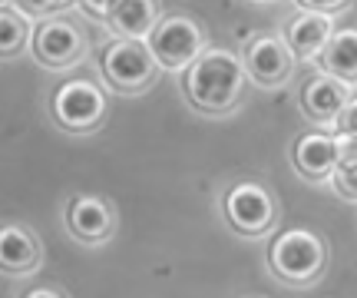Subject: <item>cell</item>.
I'll use <instances>...</instances> for the list:
<instances>
[{"instance_id": "1", "label": "cell", "mask_w": 357, "mask_h": 298, "mask_svg": "<svg viewBox=\"0 0 357 298\" xmlns=\"http://www.w3.org/2000/svg\"><path fill=\"white\" fill-rule=\"evenodd\" d=\"M245 60L231 50L205 47V53L185 70V93L189 100L205 113H229L245 93Z\"/></svg>"}, {"instance_id": "2", "label": "cell", "mask_w": 357, "mask_h": 298, "mask_svg": "<svg viewBox=\"0 0 357 298\" xmlns=\"http://www.w3.org/2000/svg\"><path fill=\"white\" fill-rule=\"evenodd\" d=\"M162 66L155 60L149 40L119 37L102 50V77L119 93H139L155 80Z\"/></svg>"}, {"instance_id": "3", "label": "cell", "mask_w": 357, "mask_h": 298, "mask_svg": "<svg viewBox=\"0 0 357 298\" xmlns=\"http://www.w3.org/2000/svg\"><path fill=\"white\" fill-rule=\"evenodd\" d=\"M268 262L278 278L305 285V282H314L324 269V242L307 229H288L271 242Z\"/></svg>"}, {"instance_id": "4", "label": "cell", "mask_w": 357, "mask_h": 298, "mask_svg": "<svg viewBox=\"0 0 357 298\" xmlns=\"http://www.w3.org/2000/svg\"><path fill=\"white\" fill-rule=\"evenodd\" d=\"M146 40L162 70H189L205 53V30L192 17H178V13L159 20Z\"/></svg>"}, {"instance_id": "5", "label": "cell", "mask_w": 357, "mask_h": 298, "mask_svg": "<svg viewBox=\"0 0 357 298\" xmlns=\"http://www.w3.org/2000/svg\"><path fill=\"white\" fill-rule=\"evenodd\" d=\"M53 117L70 133H89L106 117V96L89 80H70L53 93Z\"/></svg>"}, {"instance_id": "6", "label": "cell", "mask_w": 357, "mask_h": 298, "mask_svg": "<svg viewBox=\"0 0 357 298\" xmlns=\"http://www.w3.org/2000/svg\"><path fill=\"white\" fill-rule=\"evenodd\" d=\"M225 216L242 235H265L275 225V199L261 182H238L225 195Z\"/></svg>"}, {"instance_id": "7", "label": "cell", "mask_w": 357, "mask_h": 298, "mask_svg": "<svg viewBox=\"0 0 357 298\" xmlns=\"http://www.w3.org/2000/svg\"><path fill=\"white\" fill-rule=\"evenodd\" d=\"M245 70H248V80H255L258 87H278L294 73V50L288 47L284 37H275V33H261L248 43L245 50Z\"/></svg>"}, {"instance_id": "8", "label": "cell", "mask_w": 357, "mask_h": 298, "mask_svg": "<svg viewBox=\"0 0 357 298\" xmlns=\"http://www.w3.org/2000/svg\"><path fill=\"white\" fill-rule=\"evenodd\" d=\"M33 53L43 66L50 70H66L83 60V50H86V40L73 24L66 20H43V24L33 30Z\"/></svg>"}, {"instance_id": "9", "label": "cell", "mask_w": 357, "mask_h": 298, "mask_svg": "<svg viewBox=\"0 0 357 298\" xmlns=\"http://www.w3.org/2000/svg\"><path fill=\"white\" fill-rule=\"evenodd\" d=\"M63 222L70 235L86 242V246H100L113 232V209L96 195H73L63 209Z\"/></svg>"}, {"instance_id": "10", "label": "cell", "mask_w": 357, "mask_h": 298, "mask_svg": "<svg viewBox=\"0 0 357 298\" xmlns=\"http://www.w3.org/2000/svg\"><path fill=\"white\" fill-rule=\"evenodd\" d=\"M347 103H351V83L331 77V73H321V77L307 80V87L301 90L305 117L321 123V126H334Z\"/></svg>"}, {"instance_id": "11", "label": "cell", "mask_w": 357, "mask_h": 298, "mask_svg": "<svg viewBox=\"0 0 357 298\" xmlns=\"http://www.w3.org/2000/svg\"><path fill=\"white\" fill-rule=\"evenodd\" d=\"M334 30V13H321V10H301L291 24L284 27V40L294 50L298 60H321V53L328 50Z\"/></svg>"}, {"instance_id": "12", "label": "cell", "mask_w": 357, "mask_h": 298, "mask_svg": "<svg viewBox=\"0 0 357 298\" xmlns=\"http://www.w3.org/2000/svg\"><path fill=\"white\" fill-rule=\"evenodd\" d=\"M341 140L328 133H305L294 143V166L305 179H331L334 166L341 159Z\"/></svg>"}, {"instance_id": "13", "label": "cell", "mask_w": 357, "mask_h": 298, "mask_svg": "<svg viewBox=\"0 0 357 298\" xmlns=\"http://www.w3.org/2000/svg\"><path fill=\"white\" fill-rule=\"evenodd\" d=\"M40 242L37 235L24 225H3L0 232V265L7 275H30L40 265Z\"/></svg>"}, {"instance_id": "14", "label": "cell", "mask_w": 357, "mask_h": 298, "mask_svg": "<svg viewBox=\"0 0 357 298\" xmlns=\"http://www.w3.org/2000/svg\"><path fill=\"white\" fill-rule=\"evenodd\" d=\"M155 24H159V3L155 0H123L109 17V27L119 37L146 40L155 30Z\"/></svg>"}, {"instance_id": "15", "label": "cell", "mask_w": 357, "mask_h": 298, "mask_svg": "<svg viewBox=\"0 0 357 298\" xmlns=\"http://www.w3.org/2000/svg\"><path fill=\"white\" fill-rule=\"evenodd\" d=\"M318 64L324 73L344 80V83H357V27L337 30Z\"/></svg>"}, {"instance_id": "16", "label": "cell", "mask_w": 357, "mask_h": 298, "mask_svg": "<svg viewBox=\"0 0 357 298\" xmlns=\"http://www.w3.org/2000/svg\"><path fill=\"white\" fill-rule=\"evenodd\" d=\"M26 40H33V27H30L26 10L13 7V3H3V10H0V53L13 57L17 50L26 47Z\"/></svg>"}, {"instance_id": "17", "label": "cell", "mask_w": 357, "mask_h": 298, "mask_svg": "<svg viewBox=\"0 0 357 298\" xmlns=\"http://www.w3.org/2000/svg\"><path fill=\"white\" fill-rule=\"evenodd\" d=\"M341 159H337V166L331 172V186L337 193L357 202V143H341Z\"/></svg>"}, {"instance_id": "18", "label": "cell", "mask_w": 357, "mask_h": 298, "mask_svg": "<svg viewBox=\"0 0 357 298\" xmlns=\"http://www.w3.org/2000/svg\"><path fill=\"white\" fill-rule=\"evenodd\" d=\"M334 136L341 143H357V96H351V103L341 110V117L334 123Z\"/></svg>"}, {"instance_id": "19", "label": "cell", "mask_w": 357, "mask_h": 298, "mask_svg": "<svg viewBox=\"0 0 357 298\" xmlns=\"http://www.w3.org/2000/svg\"><path fill=\"white\" fill-rule=\"evenodd\" d=\"M17 3H20L26 13H40V17H47V13H56V10H63V7H70L73 0H17Z\"/></svg>"}, {"instance_id": "20", "label": "cell", "mask_w": 357, "mask_h": 298, "mask_svg": "<svg viewBox=\"0 0 357 298\" xmlns=\"http://www.w3.org/2000/svg\"><path fill=\"white\" fill-rule=\"evenodd\" d=\"M83 3V10L89 13V17H100V20H109L113 17V10L123 3V0H79Z\"/></svg>"}, {"instance_id": "21", "label": "cell", "mask_w": 357, "mask_h": 298, "mask_svg": "<svg viewBox=\"0 0 357 298\" xmlns=\"http://www.w3.org/2000/svg\"><path fill=\"white\" fill-rule=\"evenodd\" d=\"M301 3V10H321V13H337L344 10L351 0H298Z\"/></svg>"}, {"instance_id": "22", "label": "cell", "mask_w": 357, "mask_h": 298, "mask_svg": "<svg viewBox=\"0 0 357 298\" xmlns=\"http://www.w3.org/2000/svg\"><path fill=\"white\" fill-rule=\"evenodd\" d=\"M24 298H63L56 288H47V285H40V288H30Z\"/></svg>"}]
</instances>
